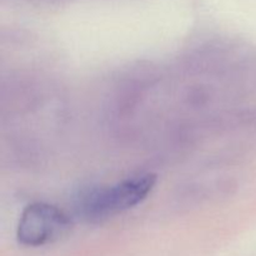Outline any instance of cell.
<instances>
[{"label": "cell", "mask_w": 256, "mask_h": 256, "mask_svg": "<svg viewBox=\"0 0 256 256\" xmlns=\"http://www.w3.org/2000/svg\"><path fill=\"white\" fill-rule=\"evenodd\" d=\"M152 174L138 175L108 188H92L79 198V210L86 219L102 220L125 212L146 199L155 185Z\"/></svg>", "instance_id": "1"}, {"label": "cell", "mask_w": 256, "mask_h": 256, "mask_svg": "<svg viewBox=\"0 0 256 256\" xmlns=\"http://www.w3.org/2000/svg\"><path fill=\"white\" fill-rule=\"evenodd\" d=\"M69 228L70 220L62 210L44 202H35L22 212L16 238L25 246H42L59 239Z\"/></svg>", "instance_id": "2"}]
</instances>
